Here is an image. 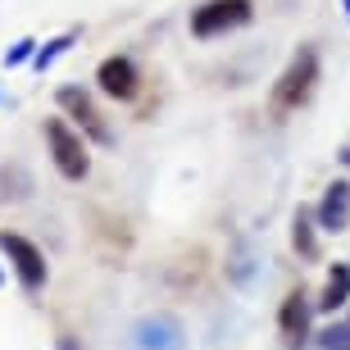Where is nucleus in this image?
Here are the masks:
<instances>
[{
    "label": "nucleus",
    "mask_w": 350,
    "mask_h": 350,
    "mask_svg": "<svg viewBox=\"0 0 350 350\" xmlns=\"http://www.w3.org/2000/svg\"><path fill=\"white\" fill-rule=\"evenodd\" d=\"M314 82H319V55H314V46H300V51L291 55L286 73L278 78V87H273V114H291V109H300V105L310 100Z\"/></svg>",
    "instance_id": "f257e3e1"
},
{
    "label": "nucleus",
    "mask_w": 350,
    "mask_h": 350,
    "mask_svg": "<svg viewBox=\"0 0 350 350\" xmlns=\"http://www.w3.org/2000/svg\"><path fill=\"white\" fill-rule=\"evenodd\" d=\"M46 142H51L55 164H59V173H64L68 182H82V178H87V169H91L87 146H82V137L68 128L64 118H46Z\"/></svg>",
    "instance_id": "f03ea898"
},
{
    "label": "nucleus",
    "mask_w": 350,
    "mask_h": 350,
    "mask_svg": "<svg viewBox=\"0 0 350 350\" xmlns=\"http://www.w3.org/2000/svg\"><path fill=\"white\" fill-rule=\"evenodd\" d=\"M250 0H205L200 10L191 14V32L200 41L205 37H219V32H228V27H241L250 23Z\"/></svg>",
    "instance_id": "7ed1b4c3"
},
{
    "label": "nucleus",
    "mask_w": 350,
    "mask_h": 350,
    "mask_svg": "<svg viewBox=\"0 0 350 350\" xmlns=\"http://www.w3.org/2000/svg\"><path fill=\"white\" fill-rule=\"evenodd\" d=\"M0 246H5V255H10V264H14V273L23 278V286L27 291H37L41 282H46V255H41L27 237H18V232H5L0 237Z\"/></svg>",
    "instance_id": "20e7f679"
},
{
    "label": "nucleus",
    "mask_w": 350,
    "mask_h": 350,
    "mask_svg": "<svg viewBox=\"0 0 350 350\" xmlns=\"http://www.w3.org/2000/svg\"><path fill=\"white\" fill-rule=\"evenodd\" d=\"M59 109H68V118H73V123H78V128L87 132L91 142H100V146H109V142H114V132L105 128V118L96 114V105L87 100V91L64 87V91H59Z\"/></svg>",
    "instance_id": "39448f33"
},
{
    "label": "nucleus",
    "mask_w": 350,
    "mask_h": 350,
    "mask_svg": "<svg viewBox=\"0 0 350 350\" xmlns=\"http://www.w3.org/2000/svg\"><path fill=\"white\" fill-rule=\"evenodd\" d=\"M96 82H100L105 96H114V100H132V96H137V64L123 59V55H109V59L96 68Z\"/></svg>",
    "instance_id": "423d86ee"
},
{
    "label": "nucleus",
    "mask_w": 350,
    "mask_h": 350,
    "mask_svg": "<svg viewBox=\"0 0 350 350\" xmlns=\"http://www.w3.org/2000/svg\"><path fill=\"white\" fill-rule=\"evenodd\" d=\"M137 350H182V327L173 319H146L137 323Z\"/></svg>",
    "instance_id": "0eeeda50"
},
{
    "label": "nucleus",
    "mask_w": 350,
    "mask_h": 350,
    "mask_svg": "<svg viewBox=\"0 0 350 350\" xmlns=\"http://www.w3.org/2000/svg\"><path fill=\"white\" fill-rule=\"evenodd\" d=\"M319 223H323L327 232H341V228H350V182H332L323 196V205H319Z\"/></svg>",
    "instance_id": "6e6552de"
},
{
    "label": "nucleus",
    "mask_w": 350,
    "mask_h": 350,
    "mask_svg": "<svg viewBox=\"0 0 350 350\" xmlns=\"http://www.w3.org/2000/svg\"><path fill=\"white\" fill-rule=\"evenodd\" d=\"M278 323H282V332H286L291 341H300L305 332H310V305H305V291H291V296L282 300Z\"/></svg>",
    "instance_id": "1a4fd4ad"
},
{
    "label": "nucleus",
    "mask_w": 350,
    "mask_h": 350,
    "mask_svg": "<svg viewBox=\"0 0 350 350\" xmlns=\"http://www.w3.org/2000/svg\"><path fill=\"white\" fill-rule=\"evenodd\" d=\"M346 300H350V264H337V269L327 273V286H323V296H319V310L337 314Z\"/></svg>",
    "instance_id": "9d476101"
},
{
    "label": "nucleus",
    "mask_w": 350,
    "mask_h": 350,
    "mask_svg": "<svg viewBox=\"0 0 350 350\" xmlns=\"http://www.w3.org/2000/svg\"><path fill=\"white\" fill-rule=\"evenodd\" d=\"M291 241H296V250L305 255V260H319V237H314V228H310V219H305V214L296 219V232H291Z\"/></svg>",
    "instance_id": "9b49d317"
},
{
    "label": "nucleus",
    "mask_w": 350,
    "mask_h": 350,
    "mask_svg": "<svg viewBox=\"0 0 350 350\" xmlns=\"http://www.w3.org/2000/svg\"><path fill=\"white\" fill-rule=\"evenodd\" d=\"M73 41H78V32H64V37L46 41V46H41V51H37V59H32V64H37V68H51L55 59H59V55H64L68 46H73Z\"/></svg>",
    "instance_id": "f8f14e48"
},
{
    "label": "nucleus",
    "mask_w": 350,
    "mask_h": 350,
    "mask_svg": "<svg viewBox=\"0 0 350 350\" xmlns=\"http://www.w3.org/2000/svg\"><path fill=\"white\" fill-rule=\"evenodd\" d=\"M23 59H37V41L23 37L18 46H10V55H5V64H23Z\"/></svg>",
    "instance_id": "ddd939ff"
},
{
    "label": "nucleus",
    "mask_w": 350,
    "mask_h": 350,
    "mask_svg": "<svg viewBox=\"0 0 350 350\" xmlns=\"http://www.w3.org/2000/svg\"><path fill=\"white\" fill-rule=\"evenodd\" d=\"M323 350H350V323L346 327H327L323 332Z\"/></svg>",
    "instance_id": "4468645a"
},
{
    "label": "nucleus",
    "mask_w": 350,
    "mask_h": 350,
    "mask_svg": "<svg viewBox=\"0 0 350 350\" xmlns=\"http://www.w3.org/2000/svg\"><path fill=\"white\" fill-rule=\"evenodd\" d=\"M346 14H350V0H346Z\"/></svg>",
    "instance_id": "2eb2a0df"
}]
</instances>
